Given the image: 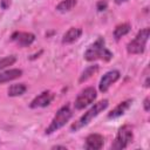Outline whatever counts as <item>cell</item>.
Wrapping results in <instances>:
<instances>
[{
    "label": "cell",
    "mask_w": 150,
    "mask_h": 150,
    "mask_svg": "<svg viewBox=\"0 0 150 150\" xmlns=\"http://www.w3.org/2000/svg\"><path fill=\"white\" fill-rule=\"evenodd\" d=\"M11 39L15 43H18L20 47H27L34 42L35 35L33 33H28V32H15L12 34Z\"/></svg>",
    "instance_id": "9"
},
{
    "label": "cell",
    "mask_w": 150,
    "mask_h": 150,
    "mask_svg": "<svg viewBox=\"0 0 150 150\" xmlns=\"http://www.w3.org/2000/svg\"><path fill=\"white\" fill-rule=\"evenodd\" d=\"M132 138H134L132 128L129 124H124L123 127H121L118 129V132L116 135V138H115L114 143L111 144V149H115V150L125 149L131 143Z\"/></svg>",
    "instance_id": "5"
},
{
    "label": "cell",
    "mask_w": 150,
    "mask_h": 150,
    "mask_svg": "<svg viewBox=\"0 0 150 150\" xmlns=\"http://www.w3.org/2000/svg\"><path fill=\"white\" fill-rule=\"evenodd\" d=\"M131 103H132V100H127V101H123V102H121L118 105H116L110 112H109V115H108V117L109 118H116V117H120V116H122L129 108H130V105H131Z\"/></svg>",
    "instance_id": "11"
},
{
    "label": "cell",
    "mask_w": 150,
    "mask_h": 150,
    "mask_svg": "<svg viewBox=\"0 0 150 150\" xmlns=\"http://www.w3.org/2000/svg\"><path fill=\"white\" fill-rule=\"evenodd\" d=\"M9 6H11V0H1V7L4 9L8 8Z\"/></svg>",
    "instance_id": "20"
},
{
    "label": "cell",
    "mask_w": 150,
    "mask_h": 150,
    "mask_svg": "<svg viewBox=\"0 0 150 150\" xmlns=\"http://www.w3.org/2000/svg\"><path fill=\"white\" fill-rule=\"evenodd\" d=\"M149 34H150V29L149 28H144L141 29L137 35L135 36L134 40H131L128 46H127V50L129 54H142L145 49V45L148 42L149 39Z\"/></svg>",
    "instance_id": "4"
},
{
    "label": "cell",
    "mask_w": 150,
    "mask_h": 150,
    "mask_svg": "<svg viewBox=\"0 0 150 150\" xmlns=\"http://www.w3.org/2000/svg\"><path fill=\"white\" fill-rule=\"evenodd\" d=\"M108 104H109V101H108V100H102V101L95 103V104H94L87 112H84V115H82V116H81V117H80V118L71 125L70 130L74 132V131L80 130L81 128L86 127L87 124H89V122H90L93 118H95L100 112H102L103 110L107 109Z\"/></svg>",
    "instance_id": "2"
},
{
    "label": "cell",
    "mask_w": 150,
    "mask_h": 150,
    "mask_svg": "<svg viewBox=\"0 0 150 150\" xmlns=\"http://www.w3.org/2000/svg\"><path fill=\"white\" fill-rule=\"evenodd\" d=\"M111 57H112V53L105 48L103 38H98L84 52V59L87 61H95L98 59L104 60V61H109V60H111Z\"/></svg>",
    "instance_id": "1"
},
{
    "label": "cell",
    "mask_w": 150,
    "mask_h": 150,
    "mask_svg": "<svg viewBox=\"0 0 150 150\" xmlns=\"http://www.w3.org/2000/svg\"><path fill=\"white\" fill-rule=\"evenodd\" d=\"M108 7V2L107 0H100L97 4H96V8L98 12H102V11H105Z\"/></svg>",
    "instance_id": "19"
},
{
    "label": "cell",
    "mask_w": 150,
    "mask_h": 150,
    "mask_svg": "<svg viewBox=\"0 0 150 150\" xmlns=\"http://www.w3.org/2000/svg\"><path fill=\"white\" fill-rule=\"evenodd\" d=\"M104 144V138L100 134H90L86 138L84 148L88 150H100Z\"/></svg>",
    "instance_id": "10"
},
{
    "label": "cell",
    "mask_w": 150,
    "mask_h": 150,
    "mask_svg": "<svg viewBox=\"0 0 150 150\" xmlns=\"http://www.w3.org/2000/svg\"><path fill=\"white\" fill-rule=\"evenodd\" d=\"M22 75V70L14 68V69H8L6 71L0 73V83H6L9 81H13Z\"/></svg>",
    "instance_id": "13"
},
{
    "label": "cell",
    "mask_w": 150,
    "mask_h": 150,
    "mask_svg": "<svg viewBox=\"0 0 150 150\" xmlns=\"http://www.w3.org/2000/svg\"><path fill=\"white\" fill-rule=\"evenodd\" d=\"M120 71L118 70H110V71H108V73H105L103 76H102V79H101V81H100V84H98V89H100V91L101 93H105L109 88H110V86L112 84V83H115L118 79H120Z\"/></svg>",
    "instance_id": "7"
},
{
    "label": "cell",
    "mask_w": 150,
    "mask_h": 150,
    "mask_svg": "<svg viewBox=\"0 0 150 150\" xmlns=\"http://www.w3.org/2000/svg\"><path fill=\"white\" fill-rule=\"evenodd\" d=\"M96 90L95 88L93 87H88L86 89H83L76 97L75 100V103H74V107L76 110H81V109H84L87 105H89L90 103H93L95 100H96Z\"/></svg>",
    "instance_id": "6"
},
{
    "label": "cell",
    "mask_w": 150,
    "mask_h": 150,
    "mask_svg": "<svg viewBox=\"0 0 150 150\" xmlns=\"http://www.w3.org/2000/svg\"><path fill=\"white\" fill-rule=\"evenodd\" d=\"M81 34H82V29H81V28L71 27V28H69V29L63 34L62 43H73V42H75L76 40H79V38L81 36Z\"/></svg>",
    "instance_id": "12"
},
{
    "label": "cell",
    "mask_w": 150,
    "mask_h": 150,
    "mask_svg": "<svg viewBox=\"0 0 150 150\" xmlns=\"http://www.w3.org/2000/svg\"><path fill=\"white\" fill-rule=\"evenodd\" d=\"M54 100V94L49 90H46V91H42L40 95H38L29 104L30 108H43V107H47L52 103V101Z\"/></svg>",
    "instance_id": "8"
},
{
    "label": "cell",
    "mask_w": 150,
    "mask_h": 150,
    "mask_svg": "<svg viewBox=\"0 0 150 150\" xmlns=\"http://www.w3.org/2000/svg\"><path fill=\"white\" fill-rule=\"evenodd\" d=\"M128 0H115V2L117 4V5H121V4H123V2H127Z\"/></svg>",
    "instance_id": "23"
},
{
    "label": "cell",
    "mask_w": 150,
    "mask_h": 150,
    "mask_svg": "<svg viewBox=\"0 0 150 150\" xmlns=\"http://www.w3.org/2000/svg\"><path fill=\"white\" fill-rule=\"evenodd\" d=\"M52 149H63V150H66L67 148L66 146H62V145H54Z\"/></svg>",
    "instance_id": "22"
},
{
    "label": "cell",
    "mask_w": 150,
    "mask_h": 150,
    "mask_svg": "<svg viewBox=\"0 0 150 150\" xmlns=\"http://www.w3.org/2000/svg\"><path fill=\"white\" fill-rule=\"evenodd\" d=\"M16 61V56L15 55H8V56H5L0 60V70L8 67V66H12L14 62Z\"/></svg>",
    "instance_id": "18"
},
{
    "label": "cell",
    "mask_w": 150,
    "mask_h": 150,
    "mask_svg": "<svg viewBox=\"0 0 150 150\" xmlns=\"http://www.w3.org/2000/svg\"><path fill=\"white\" fill-rule=\"evenodd\" d=\"M98 70V66L97 64H94V66H88L81 74L80 76V82H83V81H87L89 77H91V75H94L96 71Z\"/></svg>",
    "instance_id": "17"
},
{
    "label": "cell",
    "mask_w": 150,
    "mask_h": 150,
    "mask_svg": "<svg viewBox=\"0 0 150 150\" xmlns=\"http://www.w3.org/2000/svg\"><path fill=\"white\" fill-rule=\"evenodd\" d=\"M130 29H131V27H130L129 23H121V25L116 26V28L114 29V38H115V40L118 41L122 36L127 35L130 32Z\"/></svg>",
    "instance_id": "15"
},
{
    "label": "cell",
    "mask_w": 150,
    "mask_h": 150,
    "mask_svg": "<svg viewBox=\"0 0 150 150\" xmlns=\"http://www.w3.org/2000/svg\"><path fill=\"white\" fill-rule=\"evenodd\" d=\"M71 115H73V112H71V110H70V108H69L68 104L61 107V108L57 110V112L55 114V116L53 117L50 124L47 127V129H46V135H50V134L55 132L56 130H59L60 128H62V127L70 120Z\"/></svg>",
    "instance_id": "3"
},
{
    "label": "cell",
    "mask_w": 150,
    "mask_h": 150,
    "mask_svg": "<svg viewBox=\"0 0 150 150\" xmlns=\"http://www.w3.org/2000/svg\"><path fill=\"white\" fill-rule=\"evenodd\" d=\"M144 86H145V87H146V88H148V87H149V77H148V79H146V81H145V84H144Z\"/></svg>",
    "instance_id": "24"
},
{
    "label": "cell",
    "mask_w": 150,
    "mask_h": 150,
    "mask_svg": "<svg viewBox=\"0 0 150 150\" xmlns=\"http://www.w3.org/2000/svg\"><path fill=\"white\" fill-rule=\"evenodd\" d=\"M27 90V87L25 83H15V84H12L8 89V96H20L22 94H25Z\"/></svg>",
    "instance_id": "14"
},
{
    "label": "cell",
    "mask_w": 150,
    "mask_h": 150,
    "mask_svg": "<svg viewBox=\"0 0 150 150\" xmlns=\"http://www.w3.org/2000/svg\"><path fill=\"white\" fill-rule=\"evenodd\" d=\"M144 110L149 111L150 110V103H149V97H145L144 100Z\"/></svg>",
    "instance_id": "21"
},
{
    "label": "cell",
    "mask_w": 150,
    "mask_h": 150,
    "mask_svg": "<svg viewBox=\"0 0 150 150\" xmlns=\"http://www.w3.org/2000/svg\"><path fill=\"white\" fill-rule=\"evenodd\" d=\"M77 1L76 0H62L57 6H56V9L61 13H66V12H69L71 11L75 6H76Z\"/></svg>",
    "instance_id": "16"
}]
</instances>
